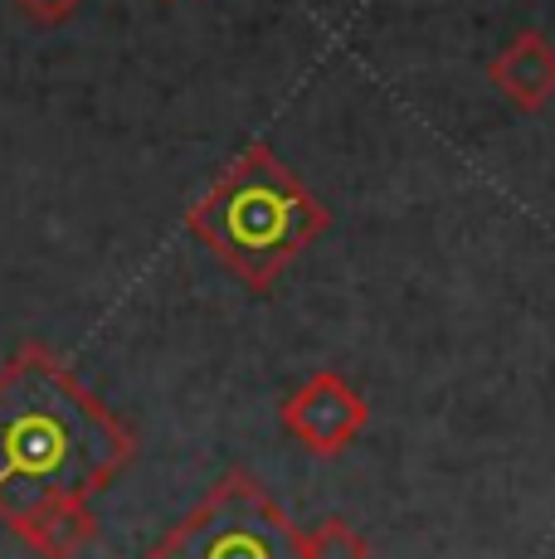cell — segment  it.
Instances as JSON below:
<instances>
[{"label": "cell", "mask_w": 555, "mask_h": 559, "mask_svg": "<svg viewBox=\"0 0 555 559\" xmlns=\"http://www.w3.org/2000/svg\"><path fill=\"white\" fill-rule=\"evenodd\" d=\"M137 457V433L45 341L0 365V521L45 497H98Z\"/></svg>", "instance_id": "obj_1"}, {"label": "cell", "mask_w": 555, "mask_h": 559, "mask_svg": "<svg viewBox=\"0 0 555 559\" xmlns=\"http://www.w3.org/2000/svg\"><path fill=\"white\" fill-rule=\"evenodd\" d=\"M186 229L249 293H269L283 267H293L297 253H307L332 229V214L273 156V146L253 142L186 210Z\"/></svg>", "instance_id": "obj_2"}, {"label": "cell", "mask_w": 555, "mask_h": 559, "mask_svg": "<svg viewBox=\"0 0 555 559\" xmlns=\"http://www.w3.org/2000/svg\"><path fill=\"white\" fill-rule=\"evenodd\" d=\"M142 559H303L297 525L249 477L224 472Z\"/></svg>", "instance_id": "obj_3"}, {"label": "cell", "mask_w": 555, "mask_h": 559, "mask_svg": "<svg viewBox=\"0 0 555 559\" xmlns=\"http://www.w3.org/2000/svg\"><path fill=\"white\" fill-rule=\"evenodd\" d=\"M278 424H283L287 438H297L312 457H341L356 448L361 433H366L370 408L341 370H312L283 400Z\"/></svg>", "instance_id": "obj_4"}, {"label": "cell", "mask_w": 555, "mask_h": 559, "mask_svg": "<svg viewBox=\"0 0 555 559\" xmlns=\"http://www.w3.org/2000/svg\"><path fill=\"white\" fill-rule=\"evenodd\" d=\"M10 531L39 559H79L98 540V515H93L88 497H45L29 511H20Z\"/></svg>", "instance_id": "obj_5"}, {"label": "cell", "mask_w": 555, "mask_h": 559, "mask_svg": "<svg viewBox=\"0 0 555 559\" xmlns=\"http://www.w3.org/2000/svg\"><path fill=\"white\" fill-rule=\"evenodd\" d=\"M493 88L521 112H541L555 103V45L541 29H521L507 49L493 53L487 63Z\"/></svg>", "instance_id": "obj_6"}, {"label": "cell", "mask_w": 555, "mask_h": 559, "mask_svg": "<svg viewBox=\"0 0 555 559\" xmlns=\"http://www.w3.org/2000/svg\"><path fill=\"white\" fill-rule=\"evenodd\" d=\"M297 555L303 559H370V540L341 515H327L312 531H297Z\"/></svg>", "instance_id": "obj_7"}, {"label": "cell", "mask_w": 555, "mask_h": 559, "mask_svg": "<svg viewBox=\"0 0 555 559\" xmlns=\"http://www.w3.org/2000/svg\"><path fill=\"white\" fill-rule=\"evenodd\" d=\"M83 0H15L20 15H29L35 25H63V20L79 10Z\"/></svg>", "instance_id": "obj_8"}]
</instances>
